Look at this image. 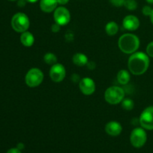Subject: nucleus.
Listing matches in <instances>:
<instances>
[{"label": "nucleus", "instance_id": "nucleus-1", "mask_svg": "<svg viewBox=\"0 0 153 153\" xmlns=\"http://www.w3.org/2000/svg\"><path fill=\"white\" fill-rule=\"evenodd\" d=\"M149 66V57L146 54L139 52L133 53L128 59V67L134 75H142L146 73Z\"/></svg>", "mask_w": 153, "mask_h": 153}, {"label": "nucleus", "instance_id": "nucleus-2", "mask_svg": "<svg viewBox=\"0 0 153 153\" xmlns=\"http://www.w3.org/2000/svg\"><path fill=\"white\" fill-rule=\"evenodd\" d=\"M120 49L126 54H133L140 46V40L133 34H125L121 36L118 41Z\"/></svg>", "mask_w": 153, "mask_h": 153}, {"label": "nucleus", "instance_id": "nucleus-3", "mask_svg": "<svg viewBox=\"0 0 153 153\" xmlns=\"http://www.w3.org/2000/svg\"><path fill=\"white\" fill-rule=\"evenodd\" d=\"M125 97V92L122 88L112 86L108 88L105 92V100L111 105H116L121 102Z\"/></svg>", "mask_w": 153, "mask_h": 153}, {"label": "nucleus", "instance_id": "nucleus-4", "mask_svg": "<svg viewBox=\"0 0 153 153\" xmlns=\"http://www.w3.org/2000/svg\"><path fill=\"white\" fill-rule=\"evenodd\" d=\"M11 25L17 32H25L30 25L29 19L25 13H17L12 18Z\"/></svg>", "mask_w": 153, "mask_h": 153}, {"label": "nucleus", "instance_id": "nucleus-5", "mask_svg": "<svg viewBox=\"0 0 153 153\" xmlns=\"http://www.w3.org/2000/svg\"><path fill=\"white\" fill-rule=\"evenodd\" d=\"M43 80V73L40 69L32 68L28 70L25 76V83L30 88L37 87Z\"/></svg>", "mask_w": 153, "mask_h": 153}, {"label": "nucleus", "instance_id": "nucleus-6", "mask_svg": "<svg viewBox=\"0 0 153 153\" xmlns=\"http://www.w3.org/2000/svg\"><path fill=\"white\" fill-rule=\"evenodd\" d=\"M147 140V135L143 128H136L131 131L130 141L135 148H140L144 146Z\"/></svg>", "mask_w": 153, "mask_h": 153}, {"label": "nucleus", "instance_id": "nucleus-7", "mask_svg": "<svg viewBox=\"0 0 153 153\" xmlns=\"http://www.w3.org/2000/svg\"><path fill=\"white\" fill-rule=\"evenodd\" d=\"M140 126L147 130H153V106L146 108L141 113L139 119Z\"/></svg>", "mask_w": 153, "mask_h": 153}, {"label": "nucleus", "instance_id": "nucleus-8", "mask_svg": "<svg viewBox=\"0 0 153 153\" xmlns=\"http://www.w3.org/2000/svg\"><path fill=\"white\" fill-rule=\"evenodd\" d=\"M54 19L58 25H67L70 21V11L64 7H57L54 13Z\"/></svg>", "mask_w": 153, "mask_h": 153}, {"label": "nucleus", "instance_id": "nucleus-9", "mask_svg": "<svg viewBox=\"0 0 153 153\" xmlns=\"http://www.w3.org/2000/svg\"><path fill=\"white\" fill-rule=\"evenodd\" d=\"M49 76L54 82H62L66 76L65 67L61 64H54L50 69Z\"/></svg>", "mask_w": 153, "mask_h": 153}, {"label": "nucleus", "instance_id": "nucleus-10", "mask_svg": "<svg viewBox=\"0 0 153 153\" xmlns=\"http://www.w3.org/2000/svg\"><path fill=\"white\" fill-rule=\"evenodd\" d=\"M79 88L83 94L89 96L94 93L96 90V85L93 79L90 78H84L79 82Z\"/></svg>", "mask_w": 153, "mask_h": 153}, {"label": "nucleus", "instance_id": "nucleus-11", "mask_svg": "<svg viewBox=\"0 0 153 153\" xmlns=\"http://www.w3.org/2000/svg\"><path fill=\"white\" fill-rule=\"evenodd\" d=\"M123 25L128 31H135L139 28L140 21L137 16L134 15H128L123 19Z\"/></svg>", "mask_w": 153, "mask_h": 153}, {"label": "nucleus", "instance_id": "nucleus-12", "mask_svg": "<svg viewBox=\"0 0 153 153\" xmlns=\"http://www.w3.org/2000/svg\"><path fill=\"white\" fill-rule=\"evenodd\" d=\"M105 129L106 133L108 134L115 137V136H117L120 134L123 128L120 123L111 121V122H109L106 124Z\"/></svg>", "mask_w": 153, "mask_h": 153}, {"label": "nucleus", "instance_id": "nucleus-13", "mask_svg": "<svg viewBox=\"0 0 153 153\" xmlns=\"http://www.w3.org/2000/svg\"><path fill=\"white\" fill-rule=\"evenodd\" d=\"M58 4L57 0H41L40 2V7L43 12L51 13L56 9Z\"/></svg>", "mask_w": 153, "mask_h": 153}, {"label": "nucleus", "instance_id": "nucleus-14", "mask_svg": "<svg viewBox=\"0 0 153 153\" xmlns=\"http://www.w3.org/2000/svg\"><path fill=\"white\" fill-rule=\"evenodd\" d=\"M20 40L23 46H26V47H30L34 44V37L31 32L25 31V32H22L20 37Z\"/></svg>", "mask_w": 153, "mask_h": 153}, {"label": "nucleus", "instance_id": "nucleus-15", "mask_svg": "<svg viewBox=\"0 0 153 153\" xmlns=\"http://www.w3.org/2000/svg\"><path fill=\"white\" fill-rule=\"evenodd\" d=\"M73 61L74 64L79 67H83L88 64V57L82 53H76L73 55Z\"/></svg>", "mask_w": 153, "mask_h": 153}, {"label": "nucleus", "instance_id": "nucleus-16", "mask_svg": "<svg viewBox=\"0 0 153 153\" xmlns=\"http://www.w3.org/2000/svg\"><path fill=\"white\" fill-rule=\"evenodd\" d=\"M117 81L121 85H126L130 81V74L127 70H121L117 73Z\"/></svg>", "mask_w": 153, "mask_h": 153}, {"label": "nucleus", "instance_id": "nucleus-17", "mask_svg": "<svg viewBox=\"0 0 153 153\" xmlns=\"http://www.w3.org/2000/svg\"><path fill=\"white\" fill-rule=\"evenodd\" d=\"M119 31L118 25L115 22H109L105 25V31L108 35L114 36Z\"/></svg>", "mask_w": 153, "mask_h": 153}, {"label": "nucleus", "instance_id": "nucleus-18", "mask_svg": "<svg viewBox=\"0 0 153 153\" xmlns=\"http://www.w3.org/2000/svg\"><path fill=\"white\" fill-rule=\"evenodd\" d=\"M45 63L49 65H54V64H57V57L55 56V54L52 53V52H48L46 55H44V58H43Z\"/></svg>", "mask_w": 153, "mask_h": 153}, {"label": "nucleus", "instance_id": "nucleus-19", "mask_svg": "<svg viewBox=\"0 0 153 153\" xmlns=\"http://www.w3.org/2000/svg\"><path fill=\"white\" fill-rule=\"evenodd\" d=\"M134 106V103L131 99H125L122 101V107L125 110L130 111L132 110Z\"/></svg>", "mask_w": 153, "mask_h": 153}, {"label": "nucleus", "instance_id": "nucleus-20", "mask_svg": "<svg viewBox=\"0 0 153 153\" xmlns=\"http://www.w3.org/2000/svg\"><path fill=\"white\" fill-rule=\"evenodd\" d=\"M124 6L129 10H134L137 8V3L135 0H126Z\"/></svg>", "mask_w": 153, "mask_h": 153}, {"label": "nucleus", "instance_id": "nucleus-21", "mask_svg": "<svg viewBox=\"0 0 153 153\" xmlns=\"http://www.w3.org/2000/svg\"><path fill=\"white\" fill-rule=\"evenodd\" d=\"M153 9L150 6L146 5L143 7V10H142V13L145 15V16H150L151 13H152Z\"/></svg>", "mask_w": 153, "mask_h": 153}, {"label": "nucleus", "instance_id": "nucleus-22", "mask_svg": "<svg viewBox=\"0 0 153 153\" xmlns=\"http://www.w3.org/2000/svg\"><path fill=\"white\" fill-rule=\"evenodd\" d=\"M126 0H110V2L115 7H121L124 5Z\"/></svg>", "mask_w": 153, "mask_h": 153}, {"label": "nucleus", "instance_id": "nucleus-23", "mask_svg": "<svg viewBox=\"0 0 153 153\" xmlns=\"http://www.w3.org/2000/svg\"><path fill=\"white\" fill-rule=\"evenodd\" d=\"M146 53L149 57L153 58V42H151L148 44L146 47Z\"/></svg>", "mask_w": 153, "mask_h": 153}, {"label": "nucleus", "instance_id": "nucleus-24", "mask_svg": "<svg viewBox=\"0 0 153 153\" xmlns=\"http://www.w3.org/2000/svg\"><path fill=\"white\" fill-rule=\"evenodd\" d=\"M52 31L53 32H58V31H60V25H58V23L55 22V24L52 25Z\"/></svg>", "mask_w": 153, "mask_h": 153}, {"label": "nucleus", "instance_id": "nucleus-25", "mask_svg": "<svg viewBox=\"0 0 153 153\" xmlns=\"http://www.w3.org/2000/svg\"><path fill=\"white\" fill-rule=\"evenodd\" d=\"M7 153H21V152L17 148H12V149H9Z\"/></svg>", "mask_w": 153, "mask_h": 153}, {"label": "nucleus", "instance_id": "nucleus-26", "mask_svg": "<svg viewBox=\"0 0 153 153\" xmlns=\"http://www.w3.org/2000/svg\"><path fill=\"white\" fill-rule=\"evenodd\" d=\"M58 1V3L60 4H66L67 3H68V1L70 0H57Z\"/></svg>", "mask_w": 153, "mask_h": 153}, {"label": "nucleus", "instance_id": "nucleus-27", "mask_svg": "<svg viewBox=\"0 0 153 153\" xmlns=\"http://www.w3.org/2000/svg\"><path fill=\"white\" fill-rule=\"evenodd\" d=\"M23 148H24V145L22 144V143H19V144L17 145V149H19V150L22 149Z\"/></svg>", "mask_w": 153, "mask_h": 153}, {"label": "nucleus", "instance_id": "nucleus-28", "mask_svg": "<svg viewBox=\"0 0 153 153\" xmlns=\"http://www.w3.org/2000/svg\"><path fill=\"white\" fill-rule=\"evenodd\" d=\"M37 1H38V0H26V1H28V2H30V3H34Z\"/></svg>", "mask_w": 153, "mask_h": 153}, {"label": "nucleus", "instance_id": "nucleus-29", "mask_svg": "<svg viewBox=\"0 0 153 153\" xmlns=\"http://www.w3.org/2000/svg\"><path fill=\"white\" fill-rule=\"evenodd\" d=\"M150 20H151V22H152V23L153 24V10H152V13H151V15H150Z\"/></svg>", "mask_w": 153, "mask_h": 153}, {"label": "nucleus", "instance_id": "nucleus-30", "mask_svg": "<svg viewBox=\"0 0 153 153\" xmlns=\"http://www.w3.org/2000/svg\"><path fill=\"white\" fill-rule=\"evenodd\" d=\"M146 1L149 4H153V0H146Z\"/></svg>", "mask_w": 153, "mask_h": 153}, {"label": "nucleus", "instance_id": "nucleus-31", "mask_svg": "<svg viewBox=\"0 0 153 153\" xmlns=\"http://www.w3.org/2000/svg\"><path fill=\"white\" fill-rule=\"evenodd\" d=\"M9 1H16V0H9Z\"/></svg>", "mask_w": 153, "mask_h": 153}]
</instances>
